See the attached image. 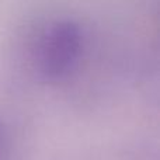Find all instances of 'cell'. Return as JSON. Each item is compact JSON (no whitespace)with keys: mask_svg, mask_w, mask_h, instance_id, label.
<instances>
[{"mask_svg":"<svg viewBox=\"0 0 160 160\" xmlns=\"http://www.w3.org/2000/svg\"><path fill=\"white\" fill-rule=\"evenodd\" d=\"M8 152H10V145L7 136L4 129L0 127V160H8Z\"/></svg>","mask_w":160,"mask_h":160,"instance_id":"cell-2","label":"cell"},{"mask_svg":"<svg viewBox=\"0 0 160 160\" xmlns=\"http://www.w3.org/2000/svg\"><path fill=\"white\" fill-rule=\"evenodd\" d=\"M83 49L79 25L69 20L51 22L37 38L34 65L41 78L48 82L66 79L78 65Z\"/></svg>","mask_w":160,"mask_h":160,"instance_id":"cell-1","label":"cell"}]
</instances>
